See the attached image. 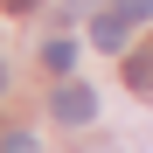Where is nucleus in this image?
<instances>
[{
	"label": "nucleus",
	"instance_id": "0eeeda50",
	"mask_svg": "<svg viewBox=\"0 0 153 153\" xmlns=\"http://www.w3.org/2000/svg\"><path fill=\"white\" fill-rule=\"evenodd\" d=\"M0 7H14V14H28V7H42V0H0Z\"/></svg>",
	"mask_w": 153,
	"mask_h": 153
},
{
	"label": "nucleus",
	"instance_id": "f03ea898",
	"mask_svg": "<svg viewBox=\"0 0 153 153\" xmlns=\"http://www.w3.org/2000/svg\"><path fill=\"white\" fill-rule=\"evenodd\" d=\"M125 91H139V97H153V35L125 56Z\"/></svg>",
	"mask_w": 153,
	"mask_h": 153
},
{
	"label": "nucleus",
	"instance_id": "39448f33",
	"mask_svg": "<svg viewBox=\"0 0 153 153\" xmlns=\"http://www.w3.org/2000/svg\"><path fill=\"white\" fill-rule=\"evenodd\" d=\"M0 153H42V139H35V132H7V139H0Z\"/></svg>",
	"mask_w": 153,
	"mask_h": 153
},
{
	"label": "nucleus",
	"instance_id": "20e7f679",
	"mask_svg": "<svg viewBox=\"0 0 153 153\" xmlns=\"http://www.w3.org/2000/svg\"><path fill=\"white\" fill-rule=\"evenodd\" d=\"M42 63H49V70H70V63H76V42H49Z\"/></svg>",
	"mask_w": 153,
	"mask_h": 153
},
{
	"label": "nucleus",
	"instance_id": "1a4fd4ad",
	"mask_svg": "<svg viewBox=\"0 0 153 153\" xmlns=\"http://www.w3.org/2000/svg\"><path fill=\"white\" fill-rule=\"evenodd\" d=\"M0 91H7V70H0Z\"/></svg>",
	"mask_w": 153,
	"mask_h": 153
},
{
	"label": "nucleus",
	"instance_id": "423d86ee",
	"mask_svg": "<svg viewBox=\"0 0 153 153\" xmlns=\"http://www.w3.org/2000/svg\"><path fill=\"white\" fill-rule=\"evenodd\" d=\"M118 14H125V21H132V28H139V21L153 14V0H118Z\"/></svg>",
	"mask_w": 153,
	"mask_h": 153
},
{
	"label": "nucleus",
	"instance_id": "6e6552de",
	"mask_svg": "<svg viewBox=\"0 0 153 153\" xmlns=\"http://www.w3.org/2000/svg\"><path fill=\"white\" fill-rule=\"evenodd\" d=\"M70 7H97V0H70Z\"/></svg>",
	"mask_w": 153,
	"mask_h": 153
},
{
	"label": "nucleus",
	"instance_id": "f257e3e1",
	"mask_svg": "<svg viewBox=\"0 0 153 153\" xmlns=\"http://www.w3.org/2000/svg\"><path fill=\"white\" fill-rule=\"evenodd\" d=\"M49 111H56L63 125H91V118H97V91H91V84H63L56 97H49Z\"/></svg>",
	"mask_w": 153,
	"mask_h": 153
},
{
	"label": "nucleus",
	"instance_id": "7ed1b4c3",
	"mask_svg": "<svg viewBox=\"0 0 153 153\" xmlns=\"http://www.w3.org/2000/svg\"><path fill=\"white\" fill-rule=\"evenodd\" d=\"M125 28H132V21H125V14L111 7V14H97V28H91V42H97V49H125Z\"/></svg>",
	"mask_w": 153,
	"mask_h": 153
}]
</instances>
